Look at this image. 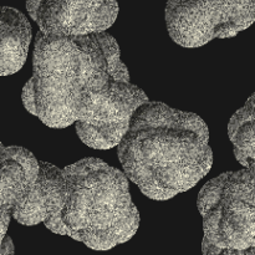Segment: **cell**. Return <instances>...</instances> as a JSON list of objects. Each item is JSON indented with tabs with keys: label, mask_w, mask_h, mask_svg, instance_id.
<instances>
[{
	"label": "cell",
	"mask_w": 255,
	"mask_h": 255,
	"mask_svg": "<svg viewBox=\"0 0 255 255\" xmlns=\"http://www.w3.org/2000/svg\"><path fill=\"white\" fill-rule=\"evenodd\" d=\"M255 21V0H168L169 36L183 47L233 37Z\"/></svg>",
	"instance_id": "5b68a950"
},
{
	"label": "cell",
	"mask_w": 255,
	"mask_h": 255,
	"mask_svg": "<svg viewBox=\"0 0 255 255\" xmlns=\"http://www.w3.org/2000/svg\"><path fill=\"white\" fill-rule=\"evenodd\" d=\"M25 109L51 128L75 124L95 149L119 146L132 116L148 101L129 81L116 40L107 32L54 36L39 31L32 76L22 90Z\"/></svg>",
	"instance_id": "6da1fadb"
},
{
	"label": "cell",
	"mask_w": 255,
	"mask_h": 255,
	"mask_svg": "<svg viewBox=\"0 0 255 255\" xmlns=\"http://www.w3.org/2000/svg\"><path fill=\"white\" fill-rule=\"evenodd\" d=\"M0 66L1 76L15 74L24 66L31 39V27L22 12L14 7L1 10Z\"/></svg>",
	"instance_id": "ba28073f"
},
{
	"label": "cell",
	"mask_w": 255,
	"mask_h": 255,
	"mask_svg": "<svg viewBox=\"0 0 255 255\" xmlns=\"http://www.w3.org/2000/svg\"><path fill=\"white\" fill-rule=\"evenodd\" d=\"M26 9L40 31L54 36L102 32L119 15L117 0H26Z\"/></svg>",
	"instance_id": "8992f818"
},
{
	"label": "cell",
	"mask_w": 255,
	"mask_h": 255,
	"mask_svg": "<svg viewBox=\"0 0 255 255\" xmlns=\"http://www.w3.org/2000/svg\"><path fill=\"white\" fill-rule=\"evenodd\" d=\"M12 253H14V246H12L11 238L5 236L1 239V255H7Z\"/></svg>",
	"instance_id": "30bf717a"
},
{
	"label": "cell",
	"mask_w": 255,
	"mask_h": 255,
	"mask_svg": "<svg viewBox=\"0 0 255 255\" xmlns=\"http://www.w3.org/2000/svg\"><path fill=\"white\" fill-rule=\"evenodd\" d=\"M117 154L126 176L154 201L193 188L213 163L206 122L157 101L134 111Z\"/></svg>",
	"instance_id": "3957f363"
},
{
	"label": "cell",
	"mask_w": 255,
	"mask_h": 255,
	"mask_svg": "<svg viewBox=\"0 0 255 255\" xmlns=\"http://www.w3.org/2000/svg\"><path fill=\"white\" fill-rule=\"evenodd\" d=\"M1 182H0V216L1 239L6 236L10 218L31 193L40 171V162L27 149L17 146L0 147Z\"/></svg>",
	"instance_id": "52a82bcc"
},
{
	"label": "cell",
	"mask_w": 255,
	"mask_h": 255,
	"mask_svg": "<svg viewBox=\"0 0 255 255\" xmlns=\"http://www.w3.org/2000/svg\"><path fill=\"white\" fill-rule=\"evenodd\" d=\"M12 217L22 226L44 223L95 251L126 243L139 226L127 176L99 158L65 168L40 162L31 193Z\"/></svg>",
	"instance_id": "7a4b0ae2"
},
{
	"label": "cell",
	"mask_w": 255,
	"mask_h": 255,
	"mask_svg": "<svg viewBox=\"0 0 255 255\" xmlns=\"http://www.w3.org/2000/svg\"><path fill=\"white\" fill-rule=\"evenodd\" d=\"M228 134L237 161L242 166L255 169V92L232 116Z\"/></svg>",
	"instance_id": "9c48e42d"
},
{
	"label": "cell",
	"mask_w": 255,
	"mask_h": 255,
	"mask_svg": "<svg viewBox=\"0 0 255 255\" xmlns=\"http://www.w3.org/2000/svg\"><path fill=\"white\" fill-rule=\"evenodd\" d=\"M197 206L203 217V254H239L255 247V169L246 167L209 181Z\"/></svg>",
	"instance_id": "277c9868"
}]
</instances>
